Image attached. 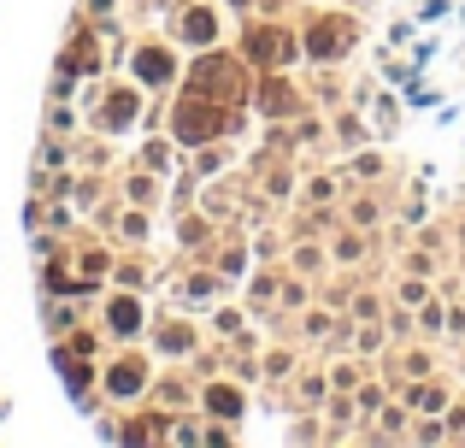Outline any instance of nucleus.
Returning <instances> with one entry per match:
<instances>
[]
</instances>
